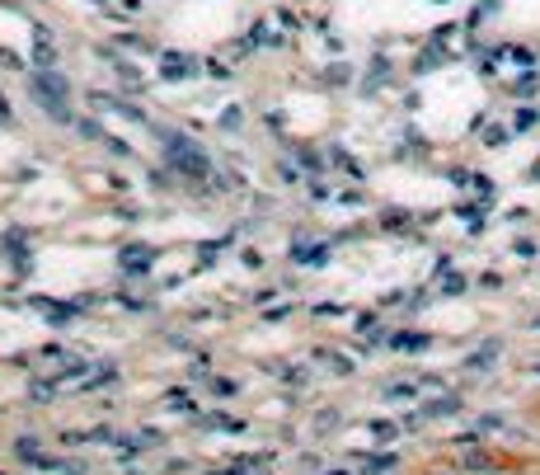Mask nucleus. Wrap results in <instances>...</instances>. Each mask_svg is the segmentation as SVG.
<instances>
[{"label":"nucleus","instance_id":"f257e3e1","mask_svg":"<svg viewBox=\"0 0 540 475\" xmlns=\"http://www.w3.org/2000/svg\"><path fill=\"white\" fill-rule=\"evenodd\" d=\"M465 471H494V456H488V452H470L465 456Z\"/></svg>","mask_w":540,"mask_h":475}]
</instances>
